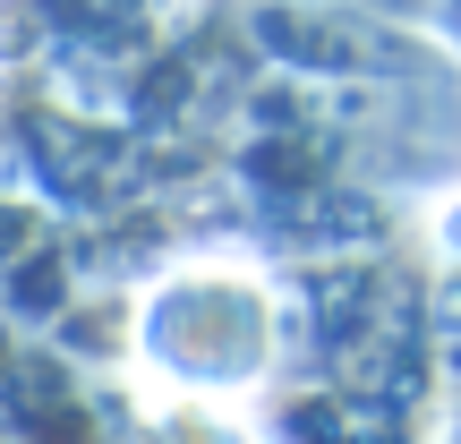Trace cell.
Listing matches in <instances>:
<instances>
[{
    "mask_svg": "<svg viewBox=\"0 0 461 444\" xmlns=\"http://www.w3.org/2000/svg\"><path fill=\"white\" fill-rule=\"evenodd\" d=\"M291 9H316V17H367V26H411V34H428V0H291Z\"/></svg>",
    "mask_w": 461,
    "mask_h": 444,
    "instance_id": "cell-1",
    "label": "cell"
},
{
    "mask_svg": "<svg viewBox=\"0 0 461 444\" xmlns=\"http://www.w3.org/2000/svg\"><path fill=\"white\" fill-rule=\"evenodd\" d=\"M428 34H445V43L461 51V0H428Z\"/></svg>",
    "mask_w": 461,
    "mask_h": 444,
    "instance_id": "cell-2",
    "label": "cell"
}]
</instances>
